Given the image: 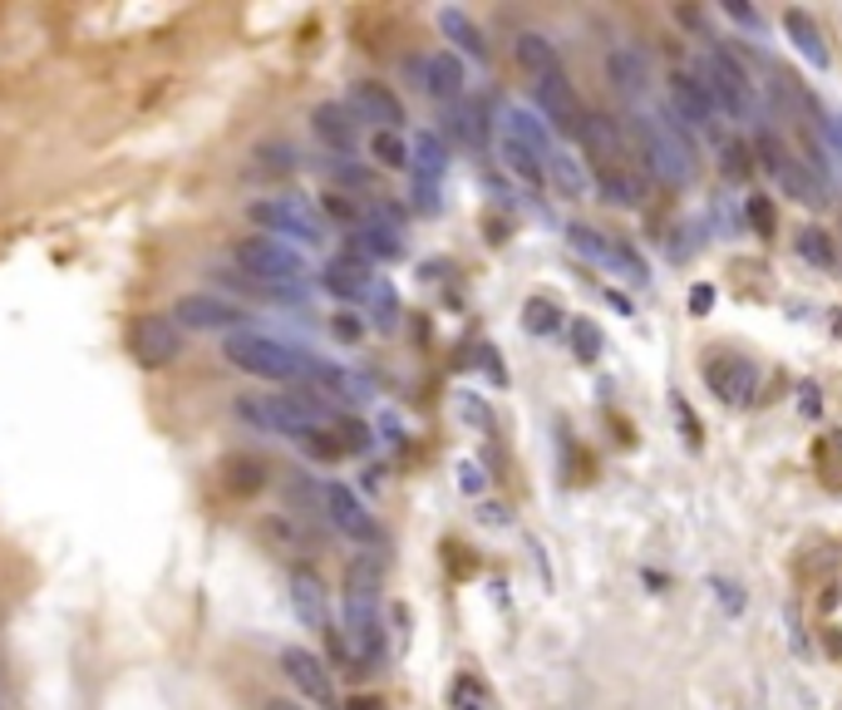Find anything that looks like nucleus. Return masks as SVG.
I'll use <instances>...</instances> for the list:
<instances>
[{
    "label": "nucleus",
    "instance_id": "obj_1",
    "mask_svg": "<svg viewBox=\"0 0 842 710\" xmlns=\"http://www.w3.org/2000/svg\"><path fill=\"white\" fill-rule=\"evenodd\" d=\"M232 262L242 277L246 291H256V296H267V302H301L306 296V257H301L296 248H286V242H277V237H242L232 248Z\"/></svg>",
    "mask_w": 842,
    "mask_h": 710
},
{
    "label": "nucleus",
    "instance_id": "obj_2",
    "mask_svg": "<svg viewBox=\"0 0 842 710\" xmlns=\"http://www.w3.org/2000/svg\"><path fill=\"white\" fill-rule=\"evenodd\" d=\"M246 217H252V227H261V237H277V242H296V248H326L331 242V223H326V213H320L316 203H306V198L296 193H271V198H256L252 207H246Z\"/></svg>",
    "mask_w": 842,
    "mask_h": 710
},
{
    "label": "nucleus",
    "instance_id": "obj_3",
    "mask_svg": "<svg viewBox=\"0 0 842 710\" xmlns=\"http://www.w3.org/2000/svg\"><path fill=\"white\" fill-rule=\"evenodd\" d=\"M222 355L237 370L256 380H271V385H296L306 380V351H296L291 341H277L267 331H232L222 345Z\"/></svg>",
    "mask_w": 842,
    "mask_h": 710
},
{
    "label": "nucleus",
    "instance_id": "obj_4",
    "mask_svg": "<svg viewBox=\"0 0 842 710\" xmlns=\"http://www.w3.org/2000/svg\"><path fill=\"white\" fill-rule=\"evenodd\" d=\"M636 139L640 153L651 163V173L661 178L665 188H685L694 178V149L671 118H655V114H636Z\"/></svg>",
    "mask_w": 842,
    "mask_h": 710
},
{
    "label": "nucleus",
    "instance_id": "obj_5",
    "mask_svg": "<svg viewBox=\"0 0 842 710\" xmlns=\"http://www.w3.org/2000/svg\"><path fill=\"white\" fill-rule=\"evenodd\" d=\"M758 163H764L768 183L779 188L783 198H793V203H803V207L828 203V178H822L818 159H793L779 139H768L764 134V139H758Z\"/></svg>",
    "mask_w": 842,
    "mask_h": 710
},
{
    "label": "nucleus",
    "instance_id": "obj_6",
    "mask_svg": "<svg viewBox=\"0 0 842 710\" xmlns=\"http://www.w3.org/2000/svg\"><path fill=\"white\" fill-rule=\"evenodd\" d=\"M704 89L715 94V109L729 118H744V124H758V99L754 89H749V75L744 65H739L729 50H719V45H710L704 50V69H700Z\"/></svg>",
    "mask_w": 842,
    "mask_h": 710
},
{
    "label": "nucleus",
    "instance_id": "obj_7",
    "mask_svg": "<svg viewBox=\"0 0 842 710\" xmlns=\"http://www.w3.org/2000/svg\"><path fill=\"white\" fill-rule=\"evenodd\" d=\"M182 326L168 312H143L139 321L128 326V351L139 355L143 366H173L182 355Z\"/></svg>",
    "mask_w": 842,
    "mask_h": 710
},
{
    "label": "nucleus",
    "instance_id": "obj_8",
    "mask_svg": "<svg viewBox=\"0 0 842 710\" xmlns=\"http://www.w3.org/2000/svg\"><path fill=\"white\" fill-rule=\"evenodd\" d=\"M671 124L675 129H694V134H719V109H715V94L704 89L700 75H675L671 79Z\"/></svg>",
    "mask_w": 842,
    "mask_h": 710
},
{
    "label": "nucleus",
    "instance_id": "obj_9",
    "mask_svg": "<svg viewBox=\"0 0 842 710\" xmlns=\"http://www.w3.org/2000/svg\"><path fill=\"white\" fill-rule=\"evenodd\" d=\"M168 316L182 326V331H227V335L246 331L242 306L222 302V296H213V291H188V296H178Z\"/></svg>",
    "mask_w": 842,
    "mask_h": 710
},
{
    "label": "nucleus",
    "instance_id": "obj_10",
    "mask_svg": "<svg viewBox=\"0 0 842 710\" xmlns=\"http://www.w3.org/2000/svg\"><path fill=\"white\" fill-rule=\"evenodd\" d=\"M320 514L331 518V528L335 533H345L350 543H380V523H374V514L355 498V489H345V484H320Z\"/></svg>",
    "mask_w": 842,
    "mask_h": 710
},
{
    "label": "nucleus",
    "instance_id": "obj_11",
    "mask_svg": "<svg viewBox=\"0 0 842 710\" xmlns=\"http://www.w3.org/2000/svg\"><path fill=\"white\" fill-rule=\"evenodd\" d=\"M345 636H350V657L355 661H384L390 651V636H384V617L380 603L370 597H345Z\"/></svg>",
    "mask_w": 842,
    "mask_h": 710
},
{
    "label": "nucleus",
    "instance_id": "obj_12",
    "mask_svg": "<svg viewBox=\"0 0 842 710\" xmlns=\"http://www.w3.org/2000/svg\"><path fill=\"white\" fill-rule=\"evenodd\" d=\"M704 385H710V395H715L719 405L744 409V405H754V395H758V370L749 366L744 355H715V360L704 366Z\"/></svg>",
    "mask_w": 842,
    "mask_h": 710
},
{
    "label": "nucleus",
    "instance_id": "obj_13",
    "mask_svg": "<svg viewBox=\"0 0 842 710\" xmlns=\"http://www.w3.org/2000/svg\"><path fill=\"white\" fill-rule=\"evenodd\" d=\"M345 109L355 114V124H374V129L399 134V124H405V99L380 79H355L350 94H345Z\"/></svg>",
    "mask_w": 842,
    "mask_h": 710
},
{
    "label": "nucleus",
    "instance_id": "obj_14",
    "mask_svg": "<svg viewBox=\"0 0 842 710\" xmlns=\"http://www.w3.org/2000/svg\"><path fill=\"white\" fill-rule=\"evenodd\" d=\"M277 661H281V671H286V681L306 700H316V706H326V710L335 706V681H331V671H326V661H320L316 651H306V646H281Z\"/></svg>",
    "mask_w": 842,
    "mask_h": 710
},
{
    "label": "nucleus",
    "instance_id": "obj_15",
    "mask_svg": "<svg viewBox=\"0 0 842 710\" xmlns=\"http://www.w3.org/2000/svg\"><path fill=\"white\" fill-rule=\"evenodd\" d=\"M310 134H316L335 159H350V153L360 149V124H355V114L345 104H335V99L310 109Z\"/></svg>",
    "mask_w": 842,
    "mask_h": 710
},
{
    "label": "nucleus",
    "instance_id": "obj_16",
    "mask_svg": "<svg viewBox=\"0 0 842 710\" xmlns=\"http://www.w3.org/2000/svg\"><path fill=\"white\" fill-rule=\"evenodd\" d=\"M607 79L626 104H640L646 89H651V60H646L636 45H611L607 50Z\"/></svg>",
    "mask_w": 842,
    "mask_h": 710
},
{
    "label": "nucleus",
    "instance_id": "obj_17",
    "mask_svg": "<svg viewBox=\"0 0 842 710\" xmlns=\"http://www.w3.org/2000/svg\"><path fill=\"white\" fill-rule=\"evenodd\" d=\"M533 109L547 118V129H576L582 124V109H576L572 94V79L557 69V75L533 79Z\"/></svg>",
    "mask_w": 842,
    "mask_h": 710
},
{
    "label": "nucleus",
    "instance_id": "obj_18",
    "mask_svg": "<svg viewBox=\"0 0 842 710\" xmlns=\"http://www.w3.org/2000/svg\"><path fill=\"white\" fill-rule=\"evenodd\" d=\"M306 385L316 390L320 400H335V405H360V400H370V385H365L355 370L316 360V355H306Z\"/></svg>",
    "mask_w": 842,
    "mask_h": 710
},
{
    "label": "nucleus",
    "instance_id": "obj_19",
    "mask_svg": "<svg viewBox=\"0 0 842 710\" xmlns=\"http://www.w3.org/2000/svg\"><path fill=\"white\" fill-rule=\"evenodd\" d=\"M320 287L331 291V296H341V302H370L374 277H370V267H365V262L350 252V257L326 262V271H320Z\"/></svg>",
    "mask_w": 842,
    "mask_h": 710
},
{
    "label": "nucleus",
    "instance_id": "obj_20",
    "mask_svg": "<svg viewBox=\"0 0 842 710\" xmlns=\"http://www.w3.org/2000/svg\"><path fill=\"white\" fill-rule=\"evenodd\" d=\"M502 134H508V139H518L523 143V149H533L537 159H552V129H547V118L537 114V109H527V104H508L502 109Z\"/></svg>",
    "mask_w": 842,
    "mask_h": 710
},
{
    "label": "nucleus",
    "instance_id": "obj_21",
    "mask_svg": "<svg viewBox=\"0 0 842 710\" xmlns=\"http://www.w3.org/2000/svg\"><path fill=\"white\" fill-rule=\"evenodd\" d=\"M463 85H469V75H463V60L454 50H434L424 60V94H434L438 104H459Z\"/></svg>",
    "mask_w": 842,
    "mask_h": 710
},
{
    "label": "nucleus",
    "instance_id": "obj_22",
    "mask_svg": "<svg viewBox=\"0 0 842 710\" xmlns=\"http://www.w3.org/2000/svg\"><path fill=\"white\" fill-rule=\"evenodd\" d=\"M409 173H414V183L438 188V178L448 173V143H444V134H434V129L414 134V143H409Z\"/></svg>",
    "mask_w": 842,
    "mask_h": 710
},
{
    "label": "nucleus",
    "instance_id": "obj_23",
    "mask_svg": "<svg viewBox=\"0 0 842 710\" xmlns=\"http://www.w3.org/2000/svg\"><path fill=\"white\" fill-rule=\"evenodd\" d=\"M543 168H547V178H552V188L562 198H591V193H597V178H591L587 159H576V153L552 149V159H547Z\"/></svg>",
    "mask_w": 842,
    "mask_h": 710
},
{
    "label": "nucleus",
    "instance_id": "obj_24",
    "mask_svg": "<svg viewBox=\"0 0 842 710\" xmlns=\"http://www.w3.org/2000/svg\"><path fill=\"white\" fill-rule=\"evenodd\" d=\"M434 21H438V30H444V40H454V50H459V54H469V60H479V65L488 60V40H483V30L473 25L469 11H459V5H444Z\"/></svg>",
    "mask_w": 842,
    "mask_h": 710
},
{
    "label": "nucleus",
    "instance_id": "obj_25",
    "mask_svg": "<svg viewBox=\"0 0 842 710\" xmlns=\"http://www.w3.org/2000/svg\"><path fill=\"white\" fill-rule=\"evenodd\" d=\"M783 30H789L793 50H799L813 69H828V65H832L828 45H822V30L813 25V15H808V11H799V5H793V11H783Z\"/></svg>",
    "mask_w": 842,
    "mask_h": 710
},
{
    "label": "nucleus",
    "instance_id": "obj_26",
    "mask_svg": "<svg viewBox=\"0 0 842 710\" xmlns=\"http://www.w3.org/2000/svg\"><path fill=\"white\" fill-rule=\"evenodd\" d=\"M291 607H296V617L306 626H326V587H320L316 572L306 568L291 572Z\"/></svg>",
    "mask_w": 842,
    "mask_h": 710
},
{
    "label": "nucleus",
    "instance_id": "obj_27",
    "mask_svg": "<svg viewBox=\"0 0 842 710\" xmlns=\"http://www.w3.org/2000/svg\"><path fill=\"white\" fill-rule=\"evenodd\" d=\"M597 193H601V203L626 207V213L646 207V183H640L636 173H626V168H607V173H601V178H597Z\"/></svg>",
    "mask_w": 842,
    "mask_h": 710
},
{
    "label": "nucleus",
    "instance_id": "obj_28",
    "mask_svg": "<svg viewBox=\"0 0 842 710\" xmlns=\"http://www.w3.org/2000/svg\"><path fill=\"white\" fill-rule=\"evenodd\" d=\"M512 54H518V65H523L527 75H533V79H543V75H557V69H562V60H557V45L547 40V35H537V30L518 35V45H512Z\"/></svg>",
    "mask_w": 842,
    "mask_h": 710
},
{
    "label": "nucleus",
    "instance_id": "obj_29",
    "mask_svg": "<svg viewBox=\"0 0 842 710\" xmlns=\"http://www.w3.org/2000/svg\"><path fill=\"white\" fill-rule=\"evenodd\" d=\"M448 129H454V139L469 143V149H483V143H488V104H483V99L454 104V114H448Z\"/></svg>",
    "mask_w": 842,
    "mask_h": 710
},
{
    "label": "nucleus",
    "instance_id": "obj_30",
    "mask_svg": "<svg viewBox=\"0 0 842 710\" xmlns=\"http://www.w3.org/2000/svg\"><path fill=\"white\" fill-rule=\"evenodd\" d=\"M498 153H502V168H508L512 178H523L527 188H543V183H547L543 159H537L533 149H523L518 139H508V134H502V139H498Z\"/></svg>",
    "mask_w": 842,
    "mask_h": 710
},
{
    "label": "nucleus",
    "instance_id": "obj_31",
    "mask_svg": "<svg viewBox=\"0 0 842 710\" xmlns=\"http://www.w3.org/2000/svg\"><path fill=\"white\" fill-rule=\"evenodd\" d=\"M576 139H582V149L601 153V159H611V153L621 149V129H616V118H611V114H582Z\"/></svg>",
    "mask_w": 842,
    "mask_h": 710
},
{
    "label": "nucleus",
    "instance_id": "obj_32",
    "mask_svg": "<svg viewBox=\"0 0 842 710\" xmlns=\"http://www.w3.org/2000/svg\"><path fill=\"white\" fill-rule=\"evenodd\" d=\"M355 248H360V262L365 257H380V262H395L399 252H405V242H399L395 227H380V223H365L360 232H355Z\"/></svg>",
    "mask_w": 842,
    "mask_h": 710
},
{
    "label": "nucleus",
    "instance_id": "obj_33",
    "mask_svg": "<svg viewBox=\"0 0 842 710\" xmlns=\"http://www.w3.org/2000/svg\"><path fill=\"white\" fill-rule=\"evenodd\" d=\"M370 159L380 168H395V173H409V139L395 129H374L370 134Z\"/></svg>",
    "mask_w": 842,
    "mask_h": 710
},
{
    "label": "nucleus",
    "instance_id": "obj_34",
    "mask_svg": "<svg viewBox=\"0 0 842 710\" xmlns=\"http://www.w3.org/2000/svg\"><path fill=\"white\" fill-rule=\"evenodd\" d=\"M601 267H611L616 277H626L630 287H646V281H651V267L640 262V252L626 248V242H616V237H607V262H601Z\"/></svg>",
    "mask_w": 842,
    "mask_h": 710
},
{
    "label": "nucleus",
    "instance_id": "obj_35",
    "mask_svg": "<svg viewBox=\"0 0 842 710\" xmlns=\"http://www.w3.org/2000/svg\"><path fill=\"white\" fill-rule=\"evenodd\" d=\"M793 252H799L808 267H822V271L838 262V248H832V237L822 232V227H803V232L793 237Z\"/></svg>",
    "mask_w": 842,
    "mask_h": 710
},
{
    "label": "nucleus",
    "instance_id": "obj_36",
    "mask_svg": "<svg viewBox=\"0 0 842 710\" xmlns=\"http://www.w3.org/2000/svg\"><path fill=\"white\" fill-rule=\"evenodd\" d=\"M448 706L454 710H493V696L479 676L463 671V676H454V686H448Z\"/></svg>",
    "mask_w": 842,
    "mask_h": 710
},
{
    "label": "nucleus",
    "instance_id": "obj_37",
    "mask_svg": "<svg viewBox=\"0 0 842 710\" xmlns=\"http://www.w3.org/2000/svg\"><path fill=\"white\" fill-rule=\"evenodd\" d=\"M601 345H607V335H601V326L597 321H587V316H572V355L576 360H597L601 355Z\"/></svg>",
    "mask_w": 842,
    "mask_h": 710
},
{
    "label": "nucleus",
    "instance_id": "obj_38",
    "mask_svg": "<svg viewBox=\"0 0 842 710\" xmlns=\"http://www.w3.org/2000/svg\"><path fill=\"white\" fill-rule=\"evenodd\" d=\"M523 326L533 335H557V331H562V312H557L547 296H533V302L523 306Z\"/></svg>",
    "mask_w": 842,
    "mask_h": 710
},
{
    "label": "nucleus",
    "instance_id": "obj_39",
    "mask_svg": "<svg viewBox=\"0 0 842 710\" xmlns=\"http://www.w3.org/2000/svg\"><path fill=\"white\" fill-rule=\"evenodd\" d=\"M331 178L341 188H350V193H374V173L365 168V163H355V159H335L331 163Z\"/></svg>",
    "mask_w": 842,
    "mask_h": 710
},
{
    "label": "nucleus",
    "instance_id": "obj_40",
    "mask_svg": "<svg viewBox=\"0 0 842 710\" xmlns=\"http://www.w3.org/2000/svg\"><path fill=\"white\" fill-rule=\"evenodd\" d=\"M566 242H572V252H582L587 262H607V237H601L597 227L572 223V227H566Z\"/></svg>",
    "mask_w": 842,
    "mask_h": 710
},
{
    "label": "nucleus",
    "instance_id": "obj_41",
    "mask_svg": "<svg viewBox=\"0 0 842 710\" xmlns=\"http://www.w3.org/2000/svg\"><path fill=\"white\" fill-rule=\"evenodd\" d=\"M370 302H374V312H380V331H395V321H399V296L384 281H374V291H370Z\"/></svg>",
    "mask_w": 842,
    "mask_h": 710
},
{
    "label": "nucleus",
    "instance_id": "obj_42",
    "mask_svg": "<svg viewBox=\"0 0 842 710\" xmlns=\"http://www.w3.org/2000/svg\"><path fill=\"white\" fill-rule=\"evenodd\" d=\"M335 430H341V454H365L370 449V430H365L360 420H335Z\"/></svg>",
    "mask_w": 842,
    "mask_h": 710
},
{
    "label": "nucleus",
    "instance_id": "obj_43",
    "mask_svg": "<svg viewBox=\"0 0 842 710\" xmlns=\"http://www.w3.org/2000/svg\"><path fill=\"white\" fill-rule=\"evenodd\" d=\"M744 213H749V227H754L758 237L774 232V203H768V198H744Z\"/></svg>",
    "mask_w": 842,
    "mask_h": 710
},
{
    "label": "nucleus",
    "instance_id": "obj_44",
    "mask_svg": "<svg viewBox=\"0 0 842 710\" xmlns=\"http://www.w3.org/2000/svg\"><path fill=\"white\" fill-rule=\"evenodd\" d=\"M459 415H463L469 424H479V430H493V409L483 405L479 395H459Z\"/></svg>",
    "mask_w": 842,
    "mask_h": 710
},
{
    "label": "nucleus",
    "instance_id": "obj_45",
    "mask_svg": "<svg viewBox=\"0 0 842 710\" xmlns=\"http://www.w3.org/2000/svg\"><path fill=\"white\" fill-rule=\"evenodd\" d=\"M671 409H675V424H680V440L690 444V449H700V420H694L690 409H685V400H675Z\"/></svg>",
    "mask_w": 842,
    "mask_h": 710
},
{
    "label": "nucleus",
    "instance_id": "obj_46",
    "mask_svg": "<svg viewBox=\"0 0 842 710\" xmlns=\"http://www.w3.org/2000/svg\"><path fill=\"white\" fill-rule=\"evenodd\" d=\"M719 168H725V178H744V173H749V153L739 149V143H729L725 159H719Z\"/></svg>",
    "mask_w": 842,
    "mask_h": 710
},
{
    "label": "nucleus",
    "instance_id": "obj_47",
    "mask_svg": "<svg viewBox=\"0 0 842 710\" xmlns=\"http://www.w3.org/2000/svg\"><path fill=\"white\" fill-rule=\"evenodd\" d=\"M725 15L729 21H739L744 30H764V21H758V11H749L744 0H725Z\"/></svg>",
    "mask_w": 842,
    "mask_h": 710
},
{
    "label": "nucleus",
    "instance_id": "obj_48",
    "mask_svg": "<svg viewBox=\"0 0 842 710\" xmlns=\"http://www.w3.org/2000/svg\"><path fill=\"white\" fill-rule=\"evenodd\" d=\"M715 592H719V607H725V612H744V592H739V587H729V582H719L715 578Z\"/></svg>",
    "mask_w": 842,
    "mask_h": 710
},
{
    "label": "nucleus",
    "instance_id": "obj_49",
    "mask_svg": "<svg viewBox=\"0 0 842 710\" xmlns=\"http://www.w3.org/2000/svg\"><path fill=\"white\" fill-rule=\"evenodd\" d=\"M335 335H341V341H360L365 321H360V316H350V312H341V316H335Z\"/></svg>",
    "mask_w": 842,
    "mask_h": 710
},
{
    "label": "nucleus",
    "instance_id": "obj_50",
    "mask_svg": "<svg viewBox=\"0 0 842 710\" xmlns=\"http://www.w3.org/2000/svg\"><path fill=\"white\" fill-rule=\"evenodd\" d=\"M459 484H463V494H483V484H488V479H483L479 464H463V469H459Z\"/></svg>",
    "mask_w": 842,
    "mask_h": 710
},
{
    "label": "nucleus",
    "instance_id": "obj_51",
    "mask_svg": "<svg viewBox=\"0 0 842 710\" xmlns=\"http://www.w3.org/2000/svg\"><path fill=\"white\" fill-rule=\"evenodd\" d=\"M822 139H828L832 159L842 163V118H822Z\"/></svg>",
    "mask_w": 842,
    "mask_h": 710
},
{
    "label": "nucleus",
    "instance_id": "obj_52",
    "mask_svg": "<svg viewBox=\"0 0 842 710\" xmlns=\"http://www.w3.org/2000/svg\"><path fill=\"white\" fill-rule=\"evenodd\" d=\"M710 306H715V291H710V287H694L690 291V312L694 316H710Z\"/></svg>",
    "mask_w": 842,
    "mask_h": 710
},
{
    "label": "nucleus",
    "instance_id": "obj_53",
    "mask_svg": "<svg viewBox=\"0 0 842 710\" xmlns=\"http://www.w3.org/2000/svg\"><path fill=\"white\" fill-rule=\"evenodd\" d=\"M799 409H803V415H818V409H822L818 385H803V390H799Z\"/></svg>",
    "mask_w": 842,
    "mask_h": 710
},
{
    "label": "nucleus",
    "instance_id": "obj_54",
    "mask_svg": "<svg viewBox=\"0 0 842 710\" xmlns=\"http://www.w3.org/2000/svg\"><path fill=\"white\" fill-rule=\"evenodd\" d=\"M607 302H611V306H616V312H621V316H636V306H630V302H626V296H621V291H611V287H607Z\"/></svg>",
    "mask_w": 842,
    "mask_h": 710
},
{
    "label": "nucleus",
    "instance_id": "obj_55",
    "mask_svg": "<svg viewBox=\"0 0 842 710\" xmlns=\"http://www.w3.org/2000/svg\"><path fill=\"white\" fill-rule=\"evenodd\" d=\"M261 710H306V706H301V700H286V696H271Z\"/></svg>",
    "mask_w": 842,
    "mask_h": 710
},
{
    "label": "nucleus",
    "instance_id": "obj_56",
    "mask_svg": "<svg viewBox=\"0 0 842 710\" xmlns=\"http://www.w3.org/2000/svg\"><path fill=\"white\" fill-rule=\"evenodd\" d=\"M483 523H508V508H498V504H488V508H483Z\"/></svg>",
    "mask_w": 842,
    "mask_h": 710
}]
</instances>
